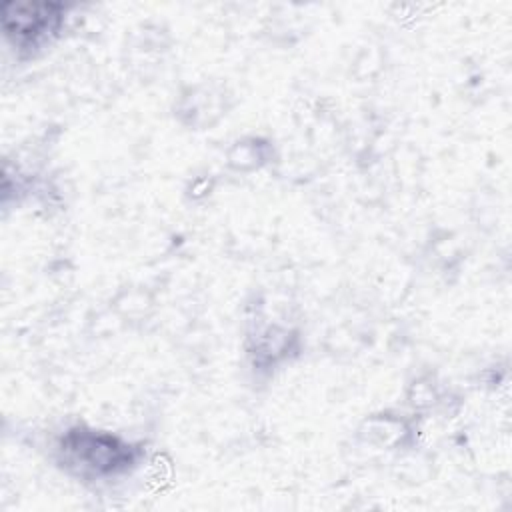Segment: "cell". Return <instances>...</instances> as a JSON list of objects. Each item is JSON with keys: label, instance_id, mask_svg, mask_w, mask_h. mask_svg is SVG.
<instances>
[{"label": "cell", "instance_id": "cell-1", "mask_svg": "<svg viewBox=\"0 0 512 512\" xmlns=\"http://www.w3.org/2000/svg\"><path fill=\"white\" fill-rule=\"evenodd\" d=\"M64 452L70 456L72 464L90 468L92 472H114L130 460L128 446L120 444L116 438L96 432H74L66 438Z\"/></svg>", "mask_w": 512, "mask_h": 512}, {"label": "cell", "instance_id": "cell-2", "mask_svg": "<svg viewBox=\"0 0 512 512\" xmlns=\"http://www.w3.org/2000/svg\"><path fill=\"white\" fill-rule=\"evenodd\" d=\"M56 6L52 4H34V2H6L2 6V26L6 34L14 38H38L44 32L52 30L58 22Z\"/></svg>", "mask_w": 512, "mask_h": 512}]
</instances>
